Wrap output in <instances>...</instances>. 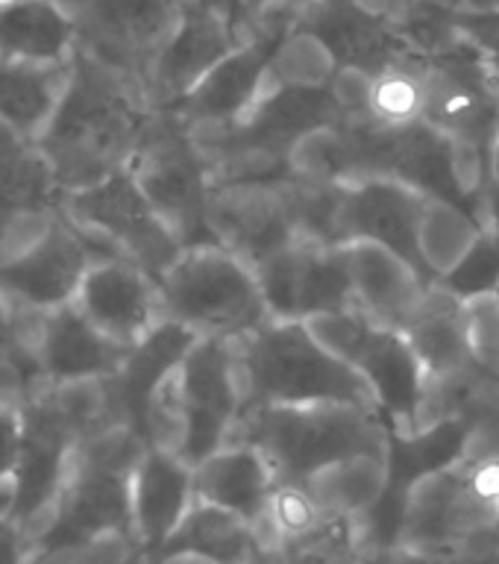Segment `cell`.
I'll return each mask as SVG.
<instances>
[{"mask_svg":"<svg viewBox=\"0 0 499 564\" xmlns=\"http://www.w3.org/2000/svg\"><path fill=\"white\" fill-rule=\"evenodd\" d=\"M68 77V62L0 59V123L35 141L51 121Z\"/></svg>","mask_w":499,"mask_h":564,"instance_id":"4316f807","label":"cell"},{"mask_svg":"<svg viewBox=\"0 0 499 564\" xmlns=\"http://www.w3.org/2000/svg\"><path fill=\"white\" fill-rule=\"evenodd\" d=\"M224 444L256 447L280 485H297L341 458L388 453L391 432L379 412L347 403L245 405Z\"/></svg>","mask_w":499,"mask_h":564,"instance_id":"3957f363","label":"cell"},{"mask_svg":"<svg viewBox=\"0 0 499 564\" xmlns=\"http://www.w3.org/2000/svg\"><path fill=\"white\" fill-rule=\"evenodd\" d=\"M285 180L211 188L209 215H206L211 236L229 253L245 259L253 271L300 238L291 218Z\"/></svg>","mask_w":499,"mask_h":564,"instance_id":"4fadbf2b","label":"cell"},{"mask_svg":"<svg viewBox=\"0 0 499 564\" xmlns=\"http://www.w3.org/2000/svg\"><path fill=\"white\" fill-rule=\"evenodd\" d=\"M0 359H15L24 373L35 382H42V370H39V359H35V352H30L26 347L18 344L15 335V324H12V308H9V300L0 294Z\"/></svg>","mask_w":499,"mask_h":564,"instance_id":"836d02e7","label":"cell"},{"mask_svg":"<svg viewBox=\"0 0 499 564\" xmlns=\"http://www.w3.org/2000/svg\"><path fill=\"white\" fill-rule=\"evenodd\" d=\"M185 0H65L77 44L144 91L148 70L183 15ZM148 97V95H144Z\"/></svg>","mask_w":499,"mask_h":564,"instance_id":"9c48e42d","label":"cell"},{"mask_svg":"<svg viewBox=\"0 0 499 564\" xmlns=\"http://www.w3.org/2000/svg\"><path fill=\"white\" fill-rule=\"evenodd\" d=\"M344 250H347V262H350L356 306L370 321L403 333V326L409 324V317L421 303L430 282L423 280L405 259L386 247L373 245V241H350V245H344Z\"/></svg>","mask_w":499,"mask_h":564,"instance_id":"44dd1931","label":"cell"},{"mask_svg":"<svg viewBox=\"0 0 499 564\" xmlns=\"http://www.w3.org/2000/svg\"><path fill=\"white\" fill-rule=\"evenodd\" d=\"M56 212L83 232L95 259H123L153 282L183 253V245L159 218L127 167L86 188L59 194Z\"/></svg>","mask_w":499,"mask_h":564,"instance_id":"8992f818","label":"cell"},{"mask_svg":"<svg viewBox=\"0 0 499 564\" xmlns=\"http://www.w3.org/2000/svg\"><path fill=\"white\" fill-rule=\"evenodd\" d=\"M59 200L39 144L0 123V229L26 215H51Z\"/></svg>","mask_w":499,"mask_h":564,"instance_id":"484cf974","label":"cell"},{"mask_svg":"<svg viewBox=\"0 0 499 564\" xmlns=\"http://www.w3.org/2000/svg\"><path fill=\"white\" fill-rule=\"evenodd\" d=\"M491 3H493V7H499V0H491Z\"/></svg>","mask_w":499,"mask_h":564,"instance_id":"b9f144b4","label":"cell"},{"mask_svg":"<svg viewBox=\"0 0 499 564\" xmlns=\"http://www.w3.org/2000/svg\"><path fill=\"white\" fill-rule=\"evenodd\" d=\"M462 324L470 361L488 377L499 379V294H476L462 300Z\"/></svg>","mask_w":499,"mask_h":564,"instance_id":"4dcf8cb0","label":"cell"},{"mask_svg":"<svg viewBox=\"0 0 499 564\" xmlns=\"http://www.w3.org/2000/svg\"><path fill=\"white\" fill-rule=\"evenodd\" d=\"M476 220L499 245V185H485L482 200H479V209H476Z\"/></svg>","mask_w":499,"mask_h":564,"instance_id":"74e56055","label":"cell"},{"mask_svg":"<svg viewBox=\"0 0 499 564\" xmlns=\"http://www.w3.org/2000/svg\"><path fill=\"white\" fill-rule=\"evenodd\" d=\"M150 109L139 83L77 44L68 56L59 104L35 139L59 194L127 167Z\"/></svg>","mask_w":499,"mask_h":564,"instance_id":"6da1fadb","label":"cell"},{"mask_svg":"<svg viewBox=\"0 0 499 564\" xmlns=\"http://www.w3.org/2000/svg\"><path fill=\"white\" fill-rule=\"evenodd\" d=\"M30 562V544L24 532L0 511V564H26Z\"/></svg>","mask_w":499,"mask_h":564,"instance_id":"8d00e7d4","label":"cell"},{"mask_svg":"<svg viewBox=\"0 0 499 564\" xmlns=\"http://www.w3.org/2000/svg\"><path fill=\"white\" fill-rule=\"evenodd\" d=\"M127 171L183 247L211 245V180L192 127L171 109H150Z\"/></svg>","mask_w":499,"mask_h":564,"instance_id":"5b68a950","label":"cell"},{"mask_svg":"<svg viewBox=\"0 0 499 564\" xmlns=\"http://www.w3.org/2000/svg\"><path fill=\"white\" fill-rule=\"evenodd\" d=\"M294 30L324 44L335 70L377 74L382 65L405 53L391 24L365 0H300Z\"/></svg>","mask_w":499,"mask_h":564,"instance_id":"e0dca14e","label":"cell"},{"mask_svg":"<svg viewBox=\"0 0 499 564\" xmlns=\"http://www.w3.org/2000/svg\"><path fill=\"white\" fill-rule=\"evenodd\" d=\"M232 350L245 405L347 403L379 412L365 377L326 350L306 321L271 317L236 338Z\"/></svg>","mask_w":499,"mask_h":564,"instance_id":"7a4b0ae2","label":"cell"},{"mask_svg":"<svg viewBox=\"0 0 499 564\" xmlns=\"http://www.w3.org/2000/svg\"><path fill=\"white\" fill-rule=\"evenodd\" d=\"M194 338L197 335L188 333L185 326L174 324V321H162L139 344H132L118 373L109 377L115 397L121 403L123 421L130 430L139 432L141 438H144V414H148L150 397L174 373Z\"/></svg>","mask_w":499,"mask_h":564,"instance_id":"7402d4cb","label":"cell"},{"mask_svg":"<svg viewBox=\"0 0 499 564\" xmlns=\"http://www.w3.org/2000/svg\"><path fill=\"white\" fill-rule=\"evenodd\" d=\"M188 553L211 564H253L264 555L262 538L245 518L211 502L192 500L171 535L150 555Z\"/></svg>","mask_w":499,"mask_h":564,"instance_id":"cb8c5ba5","label":"cell"},{"mask_svg":"<svg viewBox=\"0 0 499 564\" xmlns=\"http://www.w3.org/2000/svg\"><path fill=\"white\" fill-rule=\"evenodd\" d=\"M365 529L352 518H317L306 529L280 535L268 550V564H365Z\"/></svg>","mask_w":499,"mask_h":564,"instance_id":"83f0119b","label":"cell"},{"mask_svg":"<svg viewBox=\"0 0 499 564\" xmlns=\"http://www.w3.org/2000/svg\"><path fill=\"white\" fill-rule=\"evenodd\" d=\"M112 341L132 347L165 321L159 285L123 259H95L70 300Z\"/></svg>","mask_w":499,"mask_h":564,"instance_id":"9a60e30c","label":"cell"},{"mask_svg":"<svg viewBox=\"0 0 499 564\" xmlns=\"http://www.w3.org/2000/svg\"><path fill=\"white\" fill-rule=\"evenodd\" d=\"M253 564H268V558H264V555H262V558H259V562H253Z\"/></svg>","mask_w":499,"mask_h":564,"instance_id":"60d3db41","label":"cell"},{"mask_svg":"<svg viewBox=\"0 0 499 564\" xmlns=\"http://www.w3.org/2000/svg\"><path fill=\"white\" fill-rule=\"evenodd\" d=\"M403 338L421 365L423 379H441L470 368V352L462 324V300L441 282H430L421 303L403 326Z\"/></svg>","mask_w":499,"mask_h":564,"instance_id":"603a6c76","label":"cell"},{"mask_svg":"<svg viewBox=\"0 0 499 564\" xmlns=\"http://www.w3.org/2000/svg\"><path fill=\"white\" fill-rule=\"evenodd\" d=\"M273 321H308L356 306L344 245L326 247L297 238L256 268Z\"/></svg>","mask_w":499,"mask_h":564,"instance_id":"30bf717a","label":"cell"},{"mask_svg":"<svg viewBox=\"0 0 499 564\" xmlns=\"http://www.w3.org/2000/svg\"><path fill=\"white\" fill-rule=\"evenodd\" d=\"M174 382L183 409V441L176 456L194 467L209 453L224 447L245 405L232 341L194 338L183 361L176 365Z\"/></svg>","mask_w":499,"mask_h":564,"instance_id":"ba28073f","label":"cell"},{"mask_svg":"<svg viewBox=\"0 0 499 564\" xmlns=\"http://www.w3.org/2000/svg\"><path fill=\"white\" fill-rule=\"evenodd\" d=\"M423 59L400 53L370 77V118L382 123L421 121Z\"/></svg>","mask_w":499,"mask_h":564,"instance_id":"f546056e","label":"cell"},{"mask_svg":"<svg viewBox=\"0 0 499 564\" xmlns=\"http://www.w3.org/2000/svg\"><path fill=\"white\" fill-rule=\"evenodd\" d=\"M315 338L356 368L377 397L379 414L397 438L414 435L423 373L400 329L370 321L359 306L306 321Z\"/></svg>","mask_w":499,"mask_h":564,"instance_id":"52a82bcc","label":"cell"},{"mask_svg":"<svg viewBox=\"0 0 499 564\" xmlns=\"http://www.w3.org/2000/svg\"><path fill=\"white\" fill-rule=\"evenodd\" d=\"M488 183L499 185V130L488 144Z\"/></svg>","mask_w":499,"mask_h":564,"instance_id":"ab89813d","label":"cell"},{"mask_svg":"<svg viewBox=\"0 0 499 564\" xmlns=\"http://www.w3.org/2000/svg\"><path fill=\"white\" fill-rule=\"evenodd\" d=\"M365 564H438V558L405 544H368Z\"/></svg>","mask_w":499,"mask_h":564,"instance_id":"d590c367","label":"cell"},{"mask_svg":"<svg viewBox=\"0 0 499 564\" xmlns=\"http://www.w3.org/2000/svg\"><path fill=\"white\" fill-rule=\"evenodd\" d=\"M421 121L449 139L474 141L488 153L499 130V88L479 53L423 59Z\"/></svg>","mask_w":499,"mask_h":564,"instance_id":"7c38bea8","label":"cell"},{"mask_svg":"<svg viewBox=\"0 0 499 564\" xmlns=\"http://www.w3.org/2000/svg\"><path fill=\"white\" fill-rule=\"evenodd\" d=\"M423 194L412 185L388 176H370L359 183H347L338 209V236L341 245L373 241L412 264L423 280L432 282L423 271L417 253V218H421Z\"/></svg>","mask_w":499,"mask_h":564,"instance_id":"2e32d148","label":"cell"},{"mask_svg":"<svg viewBox=\"0 0 499 564\" xmlns=\"http://www.w3.org/2000/svg\"><path fill=\"white\" fill-rule=\"evenodd\" d=\"M192 500V467L174 453L148 444L130 474V523L139 550L153 553Z\"/></svg>","mask_w":499,"mask_h":564,"instance_id":"ac0fdd59","label":"cell"},{"mask_svg":"<svg viewBox=\"0 0 499 564\" xmlns=\"http://www.w3.org/2000/svg\"><path fill=\"white\" fill-rule=\"evenodd\" d=\"M388 453H361L317 467L297 488L324 518L361 520L388 491Z\"/></svg>","mask_w":499,"mask_h":564,"instance_id":"d4e9b609","label":"cell"},{"mask_svg":"<svg viewBox=\"0 0 499 564\" xmlns=\"http://www.w3.org/2000/svg\"><path fill=\"white\" fill-rule=\"evenodd\" d=\"M130 347L112 341L74 303L51 308L44 315L42 338L35 347V359L44 379H100L115 377Z\"/></svg>","mask_w":499,"mask_h":564,"instance_id":"ffe728a7","label":"cell"},{"mask_svg":"<svg viewBox=\"0 0 499 564\" xmlns=\"http://www.w3.org/2000/svg\"><path fill=\"white\" fill-rule=\"evenodd\" d=\"M21 447V409L0 405V485L7 482Z\"/></svg>","mask_w":499,"mask_h":564,"instance_id":"e575fe53","label":"cell"},{"mask_svg":"<svg viewBox=\"0 0 499 564\" xmlns=\"http://www.w3.org/2000/svg\"><path fill=\"white\" fill-rule=\"evenodd\" d=\"M285 3H300V0H232V7H236V24H238V35L245 33V24L250 18H256L259 12L271 7H285Z\"/></svg>","mask_w":499,"mask_h":564,"instance_id":"f35d334b","label":"cell"},{"mask_svg":"<svg viewBox=\"0 0 499 564\" xmlns=\"http://www.w3.org/2000/svg\"><path fill=\"white\" fill-rule=\"evenodd\" d=\"M156 285L165 321L197 338L236 341L271 321L256 271L218 241L183 247Z\"/></svg>","mask_w":499,"mask_h":564,"instance_id":"277c9868","label":"cell"},{"mask_svg":"<svg viewBox=\"0 0 499 564\" xmlns=\"http://www.w3.org/2000/svg\"><path fill=\"white\" fill-rule=\"evenodd\" d=\"M482 236V224L458 203L441 197H423L417 218V253L423 271L432 282L441 280L449 268H456L462 256Z\"/></svg>","mask_w":499,"mask_h":564,"instance_id":"f1b7e54d","label":"cell"},{"mask_svg":"<svg viewBox=\"0 0 499 564\" xmlns=\"http://www.w3.org/2000/svg\"><path fill=\"white\" fill-rule=\"evenodd\" d=\"M444 289L453 291L458 300L476 297V294H488L497 291L499 285V245L482 229V236L476 238L474 247L467 250L456 262V268H449L441 280Z\"/></svg>","mask_w":499,"mask_h":564,"instance_id":"1f68e13d","label":"cell"},{"mask_svg":"<svg viewBox=\"0 0 499 564\" xmlns=\"http://www.w3.org/2000/svg\"><path fill=\"white\" fill-rule=\"evenodd\" d=\"M91 262L95 250L88 247L83 232L53 209L47 232L30 250L0 262V294L51 312L74 300L79 280Z\"/></svg>","mask_w":499,"mask_h":564,"instance_id":"5bb4252c","label":"cell"},{"mask_svg":"<svg viewBox=\"0 0 499 564\" xmlns=\"http://www.w3.org/2000/svg\"><path fill=\"white\" fill-rule=\"evenodd\" d=\"M241 44L232 0H185L183 15L159 47L144 79L153 109L176 104L197 79Z\"/></svg>","mask_w":499,"mask_h":564,"instance_id":"8fae6325","label":"cell"},{"mask_svg":"<svg viewBox=\"0 0 499 564\" xmlns=\"http://www.w3.org/2000/svg\"><path fill=\"white\" fill-rule=\"evenodd\" d=\"M276 485L268 458L247 444H224L192 467L194 500L232 511L253 529L268 518Z\"/></svg>","mask_w":499,"mask_h":564,"instance_id":"d6986e66","label":"cell"},{"mask_svg":"<svg viewBox=\"0 0 499 564\" xmlns=\"http://www.w3.org/2000/svg\"><path fill=\"white\" fill-rule=\"evenodd\" d=\"M139 544L123 532H106V535L88 538L79 544L53 546L30 555L26 564H130L139 555Z\"/></svg>","mask_w":499,"mask_h":564,"instance_id":"d6a6232c","label":"cell"}]
</instances>
